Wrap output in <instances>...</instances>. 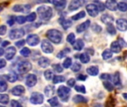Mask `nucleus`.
Here are the masks:
<instances>
[{
    "label": "nucleus",
    "instance_id": "a18cd8bd",
    "mask_svg": "<svg viewBox=\"0 0 127 107\" xmlns=\"http://www.w3.org/2000/svg\"><path fill=\"white\" fill-rule=\"evenodd\" d=\"M48 103L52 106H57L58 105V100L56 97H53L48 100Z\"/></svg>",
    "mask_w": 127,
    "mask_h": 107
},
{
    "label": "nucleus",
    "instance_id": "7ed1b4c3",
    "mask_svg": "<svg viewBox=\"0 0 127 107\" xmlns=\"http://www.w3.org/2000/svg\"><path fill=\"white\" fill-rule=\"evenodd\" d=\"M58 95L61 98V100L63 102H67L69 100L70 94L71 92V90L70 88L64 86H61L58 89Z\"/></svg>",
    "mask_w": 127,
    "mask_h": 107
},
{
    "label": "nucleus",
    "instance_id": "bf43d9fd",
    "mask_svg": "<svg viewBox=\"0 0 127 107\" xmlns=\"http://www.w3.org/2000/svg\"><path fill=\"white\" fill-rule=\"evenodd\" d=\"M77 79L79 80H82V81H84L87 79V76L86 75H84V74H79L78 77H77Z\"/></svg>",
    "mask_w": 127,
    "mask_h": 107
},
{
    "label": "nucleus",
    "instance_id": "423d86ee",
    "mask_svg": "<svg viewBox=\"0 0 127 107\" xmlns=\"http://www.w3.org/2000/svg\"><path fill=\"white\" fill-rule=\"evenodd\" d=\"M44 100L43 95L39 92H33L30 97V102L33 104H41Z\"/></svg>",
    "mask_w": 127,
    "mask_h": 107
},
{
    "label": "nucleus",
    "instance_id": "ea45409f",
    "mask_svg": "<svg viewBox=\"0 0 127 107\" xmlns=\"http://www.w3.org/2000/svg\"><path fill=\"white\" fill-rule=\"evenodd\" d=\"M107 31L111 34V35H114L116 34V29L114 28V26L112 25V23H110L108 25H107Z\"/></svg>",
    "mask_w": 127,
    "mask_h": 107
},
{
    "label": "nucleus",
    "instance_id": "aec40b11",
    "mask_svg": "<svg viewBox=\"0 0 127 107\" xmlns=\"http://www.w3.org/2000/svg\"><path fill=\"white\" fill-rule=\"evenodd\" d=\"M101 21H102L104 24L108 25V24L113 22L114 18H113V17L111 16L110 14H103V15L101 17Z\"/></svg>",
    "mask_w": 127,
    "mask_h": 107
},
{
    "label": "nucleus",
    "instance_id": "e2e57ef3",
    "mask_svg": "<svg viewBox=\"0 0 127 107\" xmlns=\"http://www.w3.org/2000/svg\"><path fill=\"white\" fill-rule=\"evenodd\" d=\"M9 44H10V42H9V41H4V42H2V47H6V46H8Z\"/></svg>",
    "mask_w": 127,
    "mask_h": 107
},
{
    "label": "nucleus",
    "instance_id": "4be33fe9",
    "mask_svg": "<svg viewBox=\"0 0 127 107\" xmlns=\"http://www.w3.org/2000/svg\"><path fill=\"white\" fill-rule=\"evenodd\" d=\"M55 86H52V85H49L47 86L45 89H44V93L46 94V96L47 97H52L55 94Z\"/></svg>",
    "mask_w": 127,
    "mask_h": 107
},
{
    "label": "nucleus",
    "instance_id": "f257e3e1",
    "mask_svg": "<svg viewBox=\"0 0 127 107\" xmlns=\"http://www.w3.org/2000/svg\"><path fill=\"white\" fill-rule=\"evenodd\" d=\"M37 13L40 19L43 21H47L50 19L52 17V9L49 6H40L37 9Z\"/></svg>",
    "mask_w": 127,
    "mask_h": 107
},
{
    "label": "nucleus",
    "instance_id": "49530a36",
    "mask_svg": "<svg viewBox=\"0 0 127 107\" xmlns=\"http://www.w3.org/2000/svg\"><path fill=\"white\" fill-rule=\"evenodd\" d=\"M70 50L69 48H67V49L66 48V49H64V50H63V51H60V52L58 54L57 57H58V58L61 59V58H63L64 57H65L66 54H67V52H70Z\"/></svg>",
    "mask_w": 127,
    "mask_h": 107
},
{
    "label": "nucleus",
    "instance_id": "2eb2a0df",
    "mask_svg": "<svg viewBox=\"0 0 127 107\" xmlns=\"http://www.w3.org/2000/svg\"><path fill=\"white\" fill-rule=\"evenodd\" d=\"M11 93L13 95L17 96V97L21 96L25 93V88H24V86H23L21 85H17L12 89Z\"/></svg>",
    "mask_w": 127,
    "mask_h": 107
},
{
    "label": "nucleus",
    "instance_id": "f03ea898",
    "mask_svg": "<svg viewBox=\"0 0 127 107\" xmlns=\"http://www.w3.org/2000/svg\"><path fill=\"white\" fill-rule=\"evenodd\" d=\"M46 36L50 42L55 44H59L62 41L63 34L57 29H50L46 32Z\"/></svg>",
    "mask_w": 127,
    "mask_h": 107
},
{
    "label": "nucleus",
    "instance_id": "de8ad7c7",
    "mask_svg": "<svg viewBox=\"0 0 127 107\" xmlns=\"http://www.w3.org/2000/svg\"><path fill=\"white\" fill-rule=\"evenodd\" d=\"M75 90L78 92H81L82 94H85L86 93V89L85 86L83 85H79V86H75Z\"/></svg>",
    "mask_w": 127,
    "mask_h": 107
},
{
    "label": "nucleus",
    "instance_id": "72a5a7b5",
    "mask_svg": "<svg viewBox=\"0 0 127 107\" xmlns=\"http://www.w3.org/2000/svg\"><path fill=\"white\" fill-rule=\"evenodd\" d=\"M20 54L23 56V57H28L30 56L31 54V50L29 48H23L21 51H20Z\"/></svg>",
    "mask_w": 127,
    "mask_h": 107
},
{
    "label": "nucleus",
    "instance_id": "0eeeda50",
    "mask_svg": "<svg viewBox=\"0 0 127 107\" xmlns=\"http://www.w3.org/2000/svg\"><path fill=\"white\" fill-rule=\"evenodd\" d=\"M41 49L46 54H51L53 52V46L50 42L46 39H43L41 42Z\"/></svg>",
    "mask_w": 127,
    "mask_h": 107
},
{
    "label": "nucleus",
    "instance_id": "39448f33",
    "mask_svg": "<svg viewBox=\"0 0 127 107\" xmlns=\"http://www.w3.org/2000/svg\"><path fill=\"white\" fill-rule=\"evenodd\" d=\"M25 31L22 28H15L10 31L9 38L11 39H17L23 37L25 35Z\"/></svg>",
    "mask_w": 127,
    "mask_h": 107
},
{
    "label": "nucleus",
    "instance_id": "dca6fc26",
    "mask_svg": "<svg viewBox=\"0 0 127 107\" xmlns=\"http://www.w3.org/2000/svg\"><path fill=\"white\" fill-rule=\"evenodd\" d=\"M91 25V21L90 20H87L85 22H82V24H80L79 25H78L76 27V31L77 33H82L85 31H86Z\"/></svg>",
    "mask_w": 127,
    "mask_h": 107
},
{
    "label": "nucleus",
    "instance_id": "4468645a",
    "mask_svg": "<svg viewBox=\"0 0 127 107\" xmlns=\"http://www.w3.org/2000/svg\"><path fill=\"white\" fill-rule=\"evenodd\" d=\"M16 53H17V50L14 46H10L7 48L5 51V58L7 59V60H12L14 57L15 56Z\"/></svg>",
    "mask_w": 127,
    "mask_h": 107
},
{
    "label": "nucleus",
    "instance_id": "774afa93",
    "mask_svg": "<svg viewBox=\"0 0 127 107\" xmlns=\"http://www.w3.org/2000/svg\"><path fill=\"white\" fill-rule=\"evenodd\" d=\"M1 42H2V39H1V37H0V43H1Z\"/></svg>",
    "mask_w": 127,
    "mask_h": 107
},
{
    "label": "nucleus",
    "instance_id": "e433bc0d",
    "mask_svg": "<svg viewBox=\"0 0 127 107\" xmlns=\"http://www.w3.org/2000/svg\"><path fill=\"white\" fill-rule=\"evenodd\" d=\"M117 8L122 12H126L127 11V4L123 2H119L117 4Z\"/></svg>",
    "mask_w": 127,
    "mask_h": 107
},
{
    "label": "nucleus",
    "instance_id": "c85d7f7f",
    "mask_svg": "<svg viewBox=\"0 0 127 107\" xmlns=\"http://www.w3.org/2000/svg\"><path fill=\"white\" fill-rule=\"evenodd\" d=\"M61 24L63 27L64 29H68L69 28H70L72 26V22L69 19H62V21L61 22Z\"/></svg>",
    "mask_w": 127,
    "mask_h": 107
},
{
    "label": "nucleus",
    "instance_id": "c9c22d12",
    "mask_svg": "<svg viewBox=\"0 0 127 107\" xmlns=\"http://www.w3.org/2000/svg\"><path fill=\"white\" fill-rule=\"evenodd\" d=\"M72 65V59L70 57H67L63 63V67L64 69H69Z\"/></svg>",
    "mask_w": 127,
    "mask_h": 107
},
{
    "label": "nucleus",
    "instance_id": "9b49d317",
    "mask_svg": "<svg viewBox=\"0 0 127 107\" xmlns=\"http://www.w3.org/2000/svg\"><path fill=\"white\" fill-rule=\"evenodd\" d=\"M31 10V6L29 5H16L13 8V11L15 12L29 13Z\"/></svg>",
    "mask_w": 127,
    "mask_h": 107
},
{
    "label": "nucleus",
    "instance_id": "9d476101",
    "mask_svg": "<svg viewBox=\"0 0 127 107\" xmlns=\"http://www.w3.org/2000/svg\"><path fill=\"white\" fill-rule=\"evenodd\" d=\"M37 78L35 74H29L27 75L26 78V84L29 87H33L37 84Z\"/></svg>",
    "mask_w": 127,
    "mask_h": 107
},
{
    "label": "nucleus",
    "instance_id": "680f3d73",
    "mask_svg": "<svg viewBox=\"0 0 127 107\" xmlns=\"http://www.w3.org/2000/svg\"><path fill=\"white\" fill-rule=\"evenodd\" d=\"M119 41H120V42H119V44L120 45V46H121V47H123H123L127 46V44L125 42V41H124L123 39L120 38V39H119Z\"/></svg>",
    "mask_w": 127,
    "mask_h": 107
},
{
    "label": "nucleus",
    "instance_id": "b1692460",
    "mask_svg": "<svg viewBox=\"0 0 127 107\" xmlns=\"http://www.w3.org/2000/svg\"><path fill=\"white\" fill-rule=\"evenodd\" d=\"M121 48L122 47L120 46L119 42L117 41H114L111 44V49L110 50L114 53H119L121 51Z\"/></svg>",
    "mask_w": 127,
    "mask_h": 107
},
{
    "label": "nucleus",
    "instance_id": "f8f14e48",
    "mask_svg": "<svg viewBox=\"0 0 127 107\" xmlns=\"http://www.w3.org/2000/svg\"><path fill=\"white\" fill-rule=\"evenodd\" d=\"M85 3V0H73L70 2L68 8L70 11H76L79 9Z\"/></svg>",
    "mask_w": 127,
    "mask_h": 107
},
{
    "label": "nucleus",
    "instance_id": "338daca9",
    "mask_svg": "<svg viewBox=\"0 0 127 107\" xmlns=\"http://www.w3.org/2000/svg\"><path fill=\"white\" fill-rule=\"evenodd\" d=\"M2 10V7H0V12H1Z\"/></svg>",
    "mask_w": 127,
    "mask_h": 107
},
{
    "label": "nucleus",
    "instance_id": "58836bf2",
    "mask_svg": "<svg viewBox=\"0 0 127 107\" xmlns=\"http://www.w3.org/2000/svg\"><path fill=\"white\" fill-rule=\"evenodd\" d=\"M52 69H53V70H54L55 72H57V73H61V72H63V71H64V67H62L61 65L59 64V63L54 64V65L52 66Z\"/></svg>",
    "mask_w": 127,
    "mask_h": 107
},
{
    "label": "nucleus",
    "instance_id": "c756f323",
    "mask_svg": "<svg viewBox=\"0 0 127 107\" xmlns=\"http://www.w3.org/2000/svg\"><path fill=\"white\" fill-rule=\"evenodd\" d=\"M112 81L113 83L116 86H119L120 85V74L118 72H116L113 76H112Z\"/></svg>",
    "mask_w": 127,
    "mask_h": 107
},
{
    "label": "nucleus",
    "instance_id": "09e8293b",
    "mask_svg": "<svg viewBox=\"0 0 127 107\" xmlns=\"http://www.w3.org/2000/svg\"><path fill=\"white\" fill-rule=\"evenodd\" d=\"M15 21H16L18 24L22 25V24L25 23V22L26 21V17H25L19 16V17H17L15 18Z\"/></svg>",
    "mask_w": 127,
    "mask_h": 107
},
{
    "label": "nucleus",
    "instance_id": "3c124183",
    "mask_svg": "<svg viewBox=\"0 0 127 107\" xmlns=\"http://www.w3.org/2000/svg\"><path fill=\"white\" fill-rule=\"evenodd\" d=\"M100 78L104 80H109L111 79V75L109 74H101Z\"/></svg>",
    "mask_w": 127,
    "mask_h": 107
},
{
    "label": "nucleus",
    "instance_id": "052dcab7",
    "mask_svg": "<svg viewBox=\"0 0 127 107\" xmlns=\"http://www.w3.org/2000/svg\"><path fill=\"white\" fill-rule=\"evenodd\" d=\"M14 22H15V19H14L13 17L10 18L8 21H7V23L10 25V26H12L14 24Z\"/></svg>",
    "mask_w": 127,
    "mask_h": 107
},
{
    "label": "nucleus",
    "instance_id": "13d9d810",
    "mask_svg": "<svg viewBox=\"0 0 127 107\" xmlns=\"http://www.w3.org/2000/svg\"><path fill=\"white\" fill-rule=\"evenodd\" d=\"M97 8H98L99 11H103L105 10V5L103 3L99 2V5H98V6H97Z\"/></svg>",
    "mask_w": 127,
    "mask_h": 107
},
{
    "label": "nucleus",
    "instance_id": "5fc2aeb1",
    "mask_svg": "<svg viewBox=\"0 0 127 107\" xmlns=\"http://www.w3.org/2000/svg\"><path fill=\"white\" fill-rule=\"evenodd\" d=\"M11 106H13V107H21V106H22V105H21L18 101H17V100H11Z\"/></svg>",
    "mask_w": 127,
    "mask_h": 107
},
{
    "label": "nucleus",
    "instance_id": "69168bd1",
    "mask_svg": "<svg viewBox=\"0 0 127 107\" xmlns=\"http://www.w3.org/2000/svg\"><path fill=\"white\" fill-rule=\"evenodd\" d=\"M123 98H124L125 100H127V93H123Z\"/></svg>",
    "mask_w": 127,
    "mask_h": 107
},
{
    "label": "nucleus",
    "instance_id": "a878e982",
    "mask_svg": "<svg viewBox=\"0 0 127 107\" xmlns=\"http://www.w3.org/2000/svg\"><path fill=\"white\" fill-rule=\"evenodd\" d=\"M5 78L7 79V80L8 82H10V83H14L17 80V75L14 72H10L8 74H6Z\"/></svg>",
    "mask_w": 127,
    "mask_h": 107
},
{
    "label": "nucleus",
    "instance_id": "ddd939ff",
    "mask_svg": "<svg viewBox=\"0 0 127 107\" xmlns=\"http://www.w3.org/2000/svg\"><path fill=\"white\" fill-rule=\"evenodd\" d=\"M116 25L120 31H126L127 30V20L126 19H118L116 21Z\"/></svg>",
    "mask_w": 127,
    "mask_h": 107
},
{
    "label": "nucleus",
    "instance_id": "603ef678",
    "mask_svg": "<svg viewBox=\"0 0 127 107\" xmlns=\"http://www.w3.org/2000/svg\"><path fill=\"white\" fill-rule=\"evenodd\" d=\"M7 31V27L5 25H1L0 26V35L2 36L6 34Z\"/></svg>",
    "mask_w": 127,
    "mask_h": 107
},
{
    "label": "nucleus",
    "instance_id": "4d7b16f0",
    "mask_svg": "<svg viewBox=\"0 0 127 107\" xmlns=\"http://www.w3.org/2000/svg\"><path fill=\"white\" fill-rule=\"evenodd\" d=\"M6 66V60L5 59H0V69Z\"/></svg>",
    "mask_w": 127,
    "mask_h": 107
},
{
    "label": "nucleus",
    "instance_id": "1a4fd4ad",
    "mask_svg": "<svg viewBox=\"0 0 127 107\" xmlns=\"http://www.w3.org/2000/svg\"><path fill=\"white\" fill-rule=\"evenodd\" d=\"M86 10L88 13V14L92 17H95L98 15L99 14V10L97 8V5H94V4H89L86 6Z\"/></svg>",
    "mask_w": 127,
    "mask_h": 107
},
{
    "label": "nucleus",
    "instance_id": "a211bd4d",
    "mask_svg": "<svg viewBox=\"0 0 127 107\" xmlns=\"http://www.w3.org/2000/svg\"><path fill=\"white\" fill-rule=\"evenodd\" d=\"M53 4L58 10L61 11L65 8L67 5V0H55Z\"/></svg>",
    "mask_w": 127,
    "mask_h": 107
},
{
    "label": "nucleus",
    "instance_id": "6e6d98bb",
    "mask_svg": "<svg viewBox=\"0 0 127 107\" xmlns=\"http://www.w3.org/2000/svg\"><path fill=\"white\" fill-rule=\"evenodd\" d=\"M75 84H76V80H75V79L71 78V79H70V80H67V85H68L70 87H73V86H75Z\"/></svg>",
    "mask_w": 127,
    "mask_h": 107
},
{
    "label": "nucleus",
    "instance_id": "7c9ffc66",
    "mask_svg": "<svg viewBox=\"0 0 127 107\" xmlns=\"http://www.w3.org/2000/svg\"><path fill=\"white\" fill-rule=\"evenodd\" d=\"M9 102V96L5 94H0V103L2 104H8Z\"/></svg>",
    "mask_w": 127,
    "mask_h": 107
},
{
    "label": "nucleus",
    "instance_id": "20e7f679",
    "mask_svg": "<svg viewBox=\"0 0 127 107\" xmlns=\"http://www.w3.org/2000/svg\"><path fill=\"white\" fill-rule=\"evenodd\" d=\"M32 69V65L29 61H23L20 62L17 66V70L20 73L25 74L31 71Z\"/></svg>",
    "mask_w": 127,
    "mask_h": 107
},
{
    "label": "nucleus",
    "instance_id": "cd10ccee",
    "mask_svg": "<svg viewBox=\"0 0 127 107\" xmlns=\"http://www.w3.org/2000/svg\"><path fill=\"white\" fill-rule=\"evenodd\" d=\"M79 60L82 63H89L90 61V57L88 54L86 53H83V54H81L80 56H79Z\"/></svg>",
    "mask_w": 127,
    "mask_h": 107
},
{
    "label": "nucleus",
    "instance_id": "8fccbe9b",
    "mask_svg": "<svg viewBox=\"0 0 127 107\" xmlns=\"http://www.w3.org/2000/svg\"><path fill=\"white\" fill-rule=\"evenodd\" d=\"M91 28H92L93 31H94V32H96V33H99V32H101V31H102L101 26H99V25H97V24H94V25H92Z\"/></svg>",
    "mask_w": 127,
    "mask_h": 107
},
{
    "label": "nucleus",
    "instance_id": "bb28decb",
    "mask_svg": "<svg viewBox=\"0 0 127 107\" xmlns=\"http://www.w3.org/2000/svg\"><path fill=\"white\" fill-rule=\"evenodd\" d=\"M112 55H113V54H112V51L110 50V49H106L105 50L102 54V58L106 60H109L110 58L112 57Z\"/></svg>",
    "mask_w": 127,
    "mask_h": 107
},
{
    "label": "nucleus",
    "instance_id": "f3484780",
    "mask_svg": "<svg viewBox=\"0 0 127 107\" xmlns=\"http://www.w3.org/2000/svg\"><path fill=\"white\" fill-rule=\"evenodd\" d=\"M105 6L110 11H114L117 9V3L115 0H107Z\"/></svg>",
    "mask_w": 127,
    "mask_h": 107
},
{
    "label": "nucleus",
    "instance_id": "864d4df0",
    "mask_svg": "<svg viewBox=\"0 0 127 107\" xmlns=\"http://www.w3.org/2000/svg\"><path fill=\"white\" fill-rule=\"evenodd\" d=\"M25 43H26V41L24 39H21V40H19V41L16 42L15 45L18 48H21V47H23L25 45Z\"/></svg>",
    "mask_w": 127,
    "mask_h": 107
},
{
    "label": "nucleus",
    "instance_id": "6e6552de",
    "mask_svg": "<svg viewBox=\"0 0 127 107\" xmlns=\"http://www.w3.org/2000/svg\"><path fill=\"white\" fill-rule=\"evenodd\" d=\"M29 45L31 46H35L40 42V37L37 34H29L26 41Z\"/></svg>",
    "mask_w": 127,
    "mask_h": 107
},
{
    "label": "nucleus",
    "instance_id": "473e14b6",
    "mask_svg": "<svg viewBox=\"0 0 127 107\" xmlns=\"http://www.w3.org/2000/svg\"><path fill=\"white\" fill-rule=\"evenodd\" d=\"M85 15H86L85 12L82 11H80L79 13L75 14L74 16H73V17H72V19L76 21V20H79V19H81L84 18V17H85Z\"/></svg>",
    "mask_w": 127,
    "mask_h": 107
},
{
    "label": "nucleus",
    "instance_id": "f704fd0d",
    "mask_svg": "<svg viewBox=\"0 0 127 107\" xmlns=\"http://www.w3.org/2000/svg\"><path fill=\"white\" fill-rule=\"evenodd\" d=\"M44 77H45L46 80H52V78H53V77H54V73H53V71H52V70H50V69L46 70V71H45V72H44Z\"/></svg>",
    "mask_w": 127,
    "mask_h": 107
},
{
    "label": "nucleus",
    "instance_id": "6ab92c4d",
    "mask_svg": "<svg viewBox=\"0 0 127 107\" xmlns=\"http://www.w3.org/2000/svg\"><path fill=\"white\" fill-rule=\"evenodd\" d=\"M50 60L46 57H42L39 59L38 60V65L41 67V68H47L49 66H50Z\"/></svg>",
    "mask_w": 127,
    "mask_h": 107
},
{
    "label": "nucleus",
    "instance_id": "c03bdc74",
    "mask_svg": "<svg viewBox=\"0 0 127 107\" xmlns=\"http://www.w3.org/2000/svg\"><path fill=\"white\" fill-rule=\"evenodd\" d=\"M72 66H71V70L73 71H74V72H77V71H79L80 69H81V68H82V66H81V64L80 63H74L73 65H71Z\"/></svg>",
    "mask_w": 127,
    "mask_h": 107
},
{
    "label": "nucleus",
    "instance_id": "37998d69",
    "mask_svg": "<svg viewBox=\"0 0 127 107\" xmlns=\"http://www.w3.org/2000/svg\"><path fill=\"white\" fill-rule=\"evenodd\" d=\"M67 41L69 43H70V44L73 45L74 43V42L76 41V36H75V34L73 33L69 34L68 36H67Z\"/></svg>",
    "mask_w": 127,
    "mask_h": 107
},
{
    "label": "nucleus",
    "instance_id": "5701e85b",
    "mask_svg": "<svg viewBox=\"0 0 127 107\" xmlns=\"http://www.w3.org/2000/svg\"><path fill=\"white\" fill-rule=\"evenodd\" d=\"M87 73L91 76H96L99 74V68L97 66H90L87 69Z\"/></svg>",
    "mask_w": 127,
    "mask_h": 107
},
{
    "label": "nucleus",
    "instance_id": "2f4dec72",
    "mask_svg": "<svg viewBox=\"0 0 127 107\" xmlns=\"http://www.w3.org/2000/svg\"><path fill=\"white\" fill-rule=\"evenodd\" d=\"M52 80H53V83H54L55 84H58V83H60L64 82V81H65V77H64V76L57 75V76L53 77Z\"/></svg>",
    "mask_w": 127,
    "mask_h": 107
},
{
    "label": "nucleus",
    "instance_id": "4c0bfd02",
    "mask_svg": "<svg viewBox=\"0 0 127 107\" xmlns=\"http://www.w3.org/2000/svg\"><path fill=\"white\" fill-rule=\"evenodd\" d=\"M37 18V14L36 13L33 12V13H31L30 14H29L26 17V19L27 22H34Z\"/></svg>",
    "mask_w": 127,
    "mask_h": 107
},
{
    "label": "nucleus",
    "instance_id": "79ce46f5",
    "mask_svg": "<svg viewBox=\"0 0 127 107\" xmlns=\"http://www.w3.org/2000/svg\"><path fill=\"white\" fill-rule=\"evenodd\" d=\"M103 86L105 88V89H107L108 91H111L114 90V86L112 85V83H111L110 82H108L107 80H105L103 83Z\"/></svg>",
    "mask_w": 127,
    "mask_h": 107
},
{
    "label": "nucleus",
    "instance_id": "393cba45",
    "mask_svg": "<svg viewBox=\"0 0 127 107\" xmlns=\"http://www.w3.org/2000/svg\"><path fill=\"white\" fill-rule=\"evenodd\" d=\"M73 101L76 103H87L88 100L82 95L78 94V95H75L73 97Z\"/></svg>",
    "mask_w": 127,
    "mask_h": 107
},
{
    "label": "nucleus",
    "instance_id": "0e129e2a",
    "mask_svg": "<svg viewBox=\"0 0 127 107\" xmlns=\"http://www.w3.org/2000/svg\"><path fill=\"white\" fill-rule=\"evenodd\" d=\"M4 53H5V51L2 48H0V57L2 56L4 54Z\"/></svg>",
    "mask_w": 127,
    "mask_h": 107
},
{
    "label": "nucleus",
    "instance_id": "412c9836",
    "mask_svg": "<svg viewBox=\"0 0 127 107\" xmlns=\"http://www.w3.org/2000/svg\"><path fill=\"white\" fill-rule=\"evenodd\" d=\"M73 45V48L76 51H82L85 46V43H84L83 40L81 39H79L76 41H75Z\"/></svg>",
    "mask_w": 127,
    "mask_h": 107
},
{
    "label": "nucleus",
    "instance_id": "a19ab883",
    "mask_svg": "<svg viewBox=\"0 0 127 107\" xmlns=\"http://www.w3.org/2000/svg\"><path fill=\"white\" fill-rule=\"evenodd\" d=\"M8 89V84L4 80H0V92H5Z\"/></svg>",
    "mask_w": 127,
    "mask_h": 107
}]
</instances>
